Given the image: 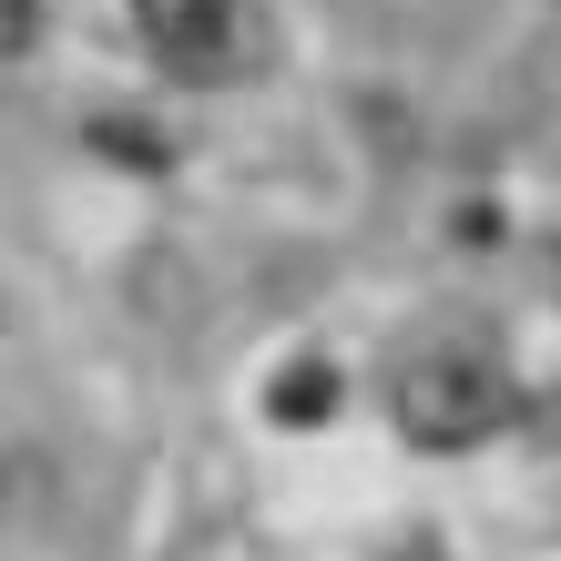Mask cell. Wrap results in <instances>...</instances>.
I'll return each mask as SVG.
<instances>
[{
  "label": "cell",
  "mask_w": 561,
  "mask_h": 561,
  "mask_svg": "<svg viewBox=\"0 0 561 561\" xmlns=\"http://www.w3.org/2000/svg\"><path fill=\"white\" fill-rule=\"evenodd\" d=\"M388 419H399L419 449H480L490 428L511 419V378L490 368V357H470V347H419V357H399V378H388Z\"/></svg>",
  "instance_id": "1"
},
{
  "label": "cell",
  "mask_w": 561,
  "mask_h": 561,
  "mask_svg": "<svg viewBox=\"0 0 561 561\" xmlns=\"http://www.w3.org/2000/svg\"><path fill=\"white\" fill-rule=\"evenodd\" d=\"M134 31L174 82H225L245 61V0H134Z\"/></svg>",
  "instance_id": "2"
},
{
  "label": "cell",
  "mask_w": 561,
  "mask_h": 561,
  "mask_svg": "<svg viewBox=\"0 0 561 561\" xmlns=\"http://www.w3.org/2000/svg\"><path fill=\"white\" fill-rule=\"evenodd\" d=\"M266 409H276V428H307V419H327V409H337V368H327V357H296V368H276Z\"/></svg>",
  "instance_id": "3"
},
{
  "label": "cell",
  "mask_w": 561,
  "mask_h": 561,
  "mask_svg": "<svg viewBox=\"0 0 561 561\" xmlns=\"http://www.w3.org/2000/svg\"><path fill=\"white\" fill-rule=\"evenodd\" d=\"M551 276H561V266H551Z\"/></svg>",
  "instance_id": "4"
}]
</instances>
